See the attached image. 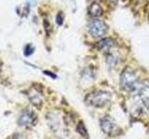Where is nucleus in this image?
<instances>
[{"label":"nucleus","instance_id":"obj_1","mask_svg":"<svg viewBox=\"0 0 149 139\" xmlns=\"http://www.w3.org/2000/svg\"><path fill=\"white\" fill-rule=\"evenodd\" d=\"M139 79L134 71L130 67L123 70L120 75V87L122 90L134 92L139 85Z\"/></svg>","mask_w":149,"mask_h":139},{"label":"nucleus","instance_id":"obj_2","mask_svg":"<svg viewBox=\"0 0 149 139\" xmlns=\"http://www.w3.org/2000/svg\"><path fill=\"white\" fill-rule=\"evenodd\" d=\"M111 99V94L107 91L98 90L91 93L86 97V101L88 104H90L96 108H102L106 104L109 103Z\"/></svg>","mask_w":149,"mask_h":139},{"label":"nucleus","instance_id":"obj_3","mask_svg":"<svg viewBox=\"0 0 149 139\" xmlns=\"http://www.w3.org/2000/svg\"><path fill=\"white\" fill-rule=\"evenodd\" d=\"M137 102L144 109L149 111V83L142 82L139 83L136 90L132 92Z\"/></svg>","mask_w":149,"mask_h":139},{"label":"nucleus","instance_id":"obj_4","mask_svg":"<svg viewBox=\"0 0 149 139\" xmlns=\"http://www.w3.org/2000/svg\"><path fill=\"white\" fill-rule=\"evenodd\" d=\"M108 25L104 21L99 20V19L92 20L88 23V31L94 38H102L108 32Z\"/></svg>","mask_w":149,"mask_h":139},{"label":"nucleus","instance_id":"obj_5","mask_svg":"<svg viewBox=\"0 0 149 139\" xmlns=\"http://www.w3.org/2000/svg\"><path fill=\"white\" fill-rule=\"evenodd\" d=\"M100 127L102 131L108 136H116L120 130L118 123L110 116H104L100 120Z\"/></svg>","mask_w":149,"mask_h":139},{"label":"nucleus","instance_id":"obj_6","mask_svg":"<svg viewBox=\"0 0 149 139\" xmlns=\"http://www.w3.org/2000/svg\"><path fill=\"white\" fill-rule=\"evenodd\" d=\"M37 117L34 111L30 109H25L21 113L20 117L18 119V124L21 127H31L36 123Z\"/></svg>","mask_w":149,"mask_h":139},{"label":"nucleus","instance_id":"obj_7","mask_svg":"<svg viewBox=\"0 0 149 139\" xmlns=\"http://www.w3.org/2000/svg\"><path fill=\"white\" fill-rule=\"evenodd\" d=\"M28 97L31 101V103L36 106V108H40L43 104V98H42V95L37 91L36 89H30V91L28 92Z\"/></svg>","mask_w":149,"mask_h":139},{"label":"nucleus","instance_id":"obj_8","mask_svg":"<svg viewBox=\"0 0 149 139\" xmlns=\"http://www.w3.org/2000/svg\"><path fill=\"white\" fill-rule=\"evenodd\" d=\"M116 45V41L112 38H104L100 40L97 43L96 46L99 50L102 51H109Z\"/></svg>","mask_w":149,"mask_h":139},{"label":"nucleus","instance_id":"obj_9","mask_svg":"<svg viewBox=\"0 0 149 139\" xmlns=\"http://www.w3.org/2000/svg\"><path fill=\"white\" fill-rule=\"evenodd\" d=\"M88 14L91 16L97 18V17H100L102 14V8L100 6V4H98L96 2L92 3L90 7H88Z\"/></svg>","mask_w":149,"mask_h":139},{"label":"nucleus","instance_id":"obj_10","mask_svg":"<svg viewBox=\"0 0 149 139\" xmlns=\"http://www.w3.org/2000/svg\"><path fill=\"white\" fill-rule=\"evenodd\" d=\"M106 62L110 68L115 67L116 65L118 63V56L116 55L115 53L108 54L107 55V58H106Z\"/></svg>","mask_w":149,"mask_h":139},{"label":"nucleus","instance_id":"obj_11","mask_svg":"<svg viewBox=\"0 0 149 139\" xmlns=\"http://www.w3.org/2000/svg\"><path fill=\"white\" fill-rule=\"evenodd\" d=\"M77 132L81 134L83 137H86V138H88V132H87V129L85 127V125L82 122H80L78 124H77Z\"/></svg>","mask_w":149,"mask_h":139},{"label":"nucleus","instance_id":"obj_12","mask_svg":"<svg viewBox=\"0 0 149 139\" xmlns=\"http://www.w3.org/2000/svg\"><path fill=\"white\" fill-rule=\"evenodd\" d=\"M34 52H35V47L31 44H28L25 45L23 53H24V55L26 56V57H29V56H31Z\"/></svg>","mask_w":149,"mask_h":139},{"label":"nucleus","instance_id":"obj_13","mask_svg":"<svg viewBox=\"0 0 149 139\" xmlns=\"http://www.w3.org/2000/svg\"><path fill=\"white\" fill-rule=\"evenodd\" d=\"M63 20H64V17H63V12H59L56 16V23L59 25V26H62L63 24Z\"/></svg>","mask_w":149,"mask_h":139},{"label":"nucleus","instance_id":"obj_14","mask_svg":"<svg viewBox=\"0 0 149 139\" xmlns=\"http://www.w3.org/2000/svg\"><path fill=\"white\" fill-rule=\"evenodd\" d=\"M44 73H45V74H48V75H50L51 77H53V78L56 77V76H55V74H51L50 72H44Z\"/></svg>","mask_w":149,"mask_h":139},{"label":"nucleus","instance_id":"obj_15","mask_svg":"<svg viewBox=\"0 0 149 139\" xmlns=\"http://www.w3.org/2000/svg\"><path fill=\"white\" fill-rule=\"evenodd\" d=\"M108 1H110V2H116V1H118V0H108Z\"/></svg>","mask_w":149,"mask_h":139},{"label":"nucleus","instance_id":"obj_16","mask_svg":"<svg viewBox=\"0 0 149 139\" xmlns=\"http://www.w3.org/2000/svg\"><path fill=\"white\" fill-rule=\"evenodd\" d=\"M0 73H1V66H0Z\"/></svg>","mask_w":149,"mask_h":139}]
</instances>
